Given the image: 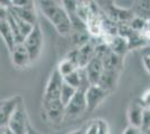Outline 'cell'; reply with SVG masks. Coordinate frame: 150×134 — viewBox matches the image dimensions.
<instances>
[{
  "mask_svg": "<svg viewBox=\"0 0 150 134\" xmlns=\"http://www.w3.org/2000/svg\"><path fill=\"white\" fill-rule=\"evenodd\" d=\"M20 102H23L20 95L13 96L7 100L0 101V128H7L15 109Z\"/></svg>",
  "mask_w": 150,
  "mask_h": 134,
  "instance_id": "5b68a950",
  "label": "cell"
},
{
  "mask_svg": "<svg viewBox=\"0 0 150 134\" xmlns=\"http://www.w3.org/2000/svg\"><path fill=\"white\" fill-rule=\"evenodd\" d=\"M120 73L118 72H111V70H103V74L101 76L100 81L98 83V86L104 91L111 93L113 89L117 87L118 81H119Z\"/></svg>",
  "mask_w": 150,
  "mask_h": 134,
  "instance_id": "4fadbf2b",
  "label": "cell"
},
{
  "mask_svg": "<svg viewBox=\"0 0 150 134\" xmlns=\"http://www.w3.org/2000/svg\"><path fill=\"white\" fill-rule=\"evenodd\" d=\"M98 124H99V134H110V128H109L108 122L100 119V120H98Z\"/></svg>",
  "mask_w": 150,
  "mask_h": 134,
  "instance_id": "d4e9b609",
  "label": "cell"
},
{
  "mask_svg": "<svg viewBox=\"0 0 150 134\" xmlns=\"http://www.w3.org/2000/svg\"><path fill=\"white\" fill-rule=\"evenodd\" d=\"M141 34H142L144 38L147 40V43L150 44V18L149 19H147V27H146V29H144Z\"/></svg>",
  "mask_w": 150,
  "mask_h": 134,
  "instance_id": "83f0119b",
  "label": "cell"
},
{
  "mask_svg": "<svg viewBox=\"0 0 150 134\" xmlns=\"http://www.w3.org/2000/svg\"><path fill=\"white\" fill-rule=\"evenodd\" d=\"M11 62L16 68H25L31 63L30 56L23 44H17L10 51Z\"/></svg>",
  "mask_w": 150,
  "mask_h": 134,
  "instance_id": "9c48e42d",
  "label": "cell"
},
{
  "mask_svg": "<svg viewBox=\"0 0 150 134\" xmlns=\"http://www.w3.org/2000/svg\"><path fill=\"white\" fill-rule=\"evenodd\" d=\"M77 49V66L79 69H84L95 56V45L88 41Z\"/></svg>",
  "mask_w": 150,
  "mask_h": 134,
  "instance_id": "8fae6325",
  "label": "cell"
},
{
  "mask_svg": "<svg viewBox=\"0 0 150 134\" xmlns=\"http://www.w3.org/2000/svg\"><path fill=\"white\" fill-rule=\"evenodd\" d=\"M8 9L9 7L2 5V2L0 1V20H5L8 17Z\"/></svg>",
  "mask_w": 150,
  "mask_h": 134,
  "instance_id": "4316f807",
  "label": "cell"
},
{
  "mask_svg": "<svg viewBox=\"0 0 150 134\" xmlns=\"http://www.w3.org/2000/svg\"><path fill=\"white\" fill-rule=\"evenodd\" d=\"M76 92H77L76 88L72 87L71 85L66 84L65 82H63V86L61 89V102H62L64 107L71 102V100L73 98V96L75 95Z\"/></svg>",
  "mask_w": 150,
  "mask_h": 134,
  "instance_id": "d6986e66",
  "label": "cell"
},
{
  "mask_svg": "<svg viewBox=\"0 0 150 134\" xmlns=\"http://www.w3.org/2000/svg\"><path fill=\"white\" fill-rule=\"evenodd\" d=\"M9 8L23 20L29 22L33 26L38 25L37 13H36V10H35V2L34 1H29L28 5H26L24 7H20V8H13V7H9Z\"/></svg>",
  "mask_w": 150,
  "mask_h": 134,
  "instance_id": "7c38bea8",
  "label": "cell"
},
{
  "mask_svg": "<svg viewBox=\"0 0 150 134\" xmlns=\"http://www.w3.org/2000/svg\"><path fill=\"white\" fill-rule=\"evenodd\" d=\"M144 107L140 101H132L127 109V116L129 125L136 126V128H141L142 124V116H144Z\"/></svg>",
  "mask_w": 150,
  "mask_h": 134,
  "instance_id": "30bf717a",
  "label": "cell"
},
{
  "mask_svg": "<svg viewBox=\"0 0 150 134\" xmlns=\"http://www.w3.org/2000/svg\"><path fill=\"white\" fill-rule=\"evenodd\" d=\"M122 134H142V131H141V128L132 126V125H128L125 131L122 132Z\"/></svg>",
  "mask_w": 150,
  "mask_h": 134,
  "instance_id": "484cf974",
  "label": "cell"
},
{
  "mask_svg": "<svg viewBox=\"0 0 150 134\" xmlns=\"http://www.w3.org/2000/svg\"><path fill=\"white\" fill-rule=\"evenodd\" d=\"M109 92L101 88L98 85H90L85 91V101H86V111L92 112L101 103L109 96Z\"/></svg>",
  "mask_w": 150,
  "mask_h": 134,
  "instance_id": "8992f818",
  "label": "cell"
},
{
  "mask_svg": "<svg viewBox=\"0 0 150 134\" xmlns=\"http://www.w3.org/2000/svg\"><path fill=\"white\" fill-rule=\"evenodd\" d=\"M63 82V77L55 68L46 84L43 95V109L48 119L53 122H61L65 115V107L61 102Z\"/></svg>",
  "mask_w": 150,
  "mask_h": 134,
  "instance_id": "6da1fadb",
  "label": "cell"
},
{
  "mask_svg": "<svg viewBox=\"0 0 150 134\" xmlns=\"http://www.w3.org/2000/svg\"><path fill=\"white\" fill-rule=\"evenodd\" d=\"M103 57L100 55H95L94 58L90 62V64L84 68L85 76L90 85H98L101 76L103 74Z\"/></svg>",
  "mask_w": 150,
  "mask_h": 134,
  "instance_id": "ba28073f",
  "label": "cell"
},
{
  "mask_svg": "<svg viewBox=\"0 0 150 134\" xmlns=\"http://www.w3.org/2000/svg\"><path fill=\"white\" fill-rule=\"evenodd\" d=\"M84 134H99V124H98V120L92 121L86 128H84Z\"/></svg>",
  "mask_w": 150,
  "mask_h": 134,
  "instance_id": "603a6c76",
  "label": "cell"
},
{
  "mask_svg": "<svg viewBox=\"0 0 150 134\" xmlns=\"http://www.w3.org/2000/svg\"><path fill=\"white\" fill-rule=\"evenodd\" d=\"M27 134H35V132H33V130L30 128V126H29V128H28V132H27Z\"/></svg>",
  "mask_w": 150,
  "mask_h": 134,
  "instance_id": "1f68e13d",
  "label": "cell"
},
{
  "mask_svg": "<svg viewBox=\"0 0 150 134\" xmlns=\"http://www.w3.org/2000/svg\"><path fill=\"white\" fill-rule=\"evenodd\" d=\"M39 8L61 36H69L72 32V22L65 8L57 1H39Z\"/></svg>",
  "mask_w": 150,
  "mask_h": 134,
  "instance_id": "7a4b0ae2",
  "label": "cell"
},
{
  "mask_svg": "<svg viewBox=\"0 0 150 134\" xmlns=\"http://www.w3.org/2000/svg\"><path fill=\"white\" fill-rule=\"evenodd\" d=\"M23 45L28 51L31 62L36 60L40 56L42 51H43V45H44V37H43V32H42L39 25H36L34 27L30 34L25 38Z\"/></svg>",
  "mask_w": 150,
  "mask_h": 134,
  "instance_id": "3957f363",
  "label": "cell"
},
{
  "mask_svg": "<svg viewBox=\"0 0 150 134\" xmlns=\"http://www.w3.org/2000/svg\"><path fill=\"white\" fill-rule=\"evenodd\" d=\"M128 25H129V27L131 28L133 32L141 34L146 29V27H147V19H144L142 17H139V16H134Z\"/></svg>",
  "mask_w": 150,
  "mask_h": 134,
  "instance_id": "ffe728a7",
  "label": "cell"
},
{
  "mask_svg": "<svg viewBox=\"0 0 150 134\" xmlns=\"http://www.w3.org/2000/svg\"><path fill=\"white\" fill-rule=\"evenodd\" d=\"M140 102H141L144 109H150V89H147L142 94L141 98H140Z\"/></svg>",
  "mask_w": 150,
  "mask_h": 134,
  "instance_id": "cb8c5ba5",
  "label": "cell"
},
{
  "mask_svg": "<svg viewBox=\"0 0 150 134\" xmlns=\"http://www.w3.org/2000/svg\"><path fill=\"white\" fill-rule=\"evenodd\" d=\"M150 130V109H144V116H142V124H141V131L148 132Z\"/></svg>",
  "mask_w": 150,
  "mask_h": 134,
  "instance_id": "7402d4cb",
  "label": "cell"
},
{
  "mask_svg": "<svg viewBox=\"0 0 150 134\" xmlns=\"http://www.w3.org/2000/svg\"><path fill=\"white\" fill-rule=\"evenodd\" d=\"M69 134H84V128H80V130H75L73 132H71Z\"/></svg>",
  "mask_w": 150,
  "mask_h": 134,
  "instance_id": "f546056e",
  "label": "cell"
},
{
  "mask_svg": "<svg viewBox=\"0 0 150 134\" xmlns=\"http://www.w3.org/2000/svg\"><path fill=\"white\" fill-rule=\"evenodd\" d=\"M79 68H77V66L72 62V60H69V58L64 57L58 63V65H57L56 67V70L59 73V75L64 78V77L69 76V74H72V73H74L75 70H77Z\"/></svg>",
  "mask_w": 150,
  "mask_h": 134,
  "instance_id": "ac0fdd59",
  "label": "cell"
},
{
  "mask_svg": "<svg viewBox=\"0 0 150 134\" xmlns=\"http://www.w3.org/2000/svg\"><path fill=\"white\" fill-rule=\"evenodd\" d=\"M4 134H15V133H13V132H11V131H10L8 128H5V133H4Z\"/></svg>",
  "mask_w": 150,
  "mask_h": 134,
  "instance_id": "4dcf8cb0",
  "label": "cell"
},
{
  "mask_svg": "<svg viewBox=\"0 0 150 134\" xmlns=\"http://www.w3.org/2000/svg\"><path fill=\"white\" fill-rule=\"evenodd\" d=\"M147 134H150V130L148 131V132H147Z\"/></svg>",
  "mask_w": 150,
  "mask_h": 134,
  "instance_id": "836d02e7",
  "label": "cell"
},
{
  "mask_svg": "<svg viewBox=\"0 0 150 134\" xmlns=\"http://www.w3.org/2000/svg\"><path fill=\"white\" fill-rule=\"evenodd\" d=\"M0 37L2 38L4 43L6 45L7 49L9 51H11L13 49V47L16 46V40L13 37V34L11 32L10 25L8 22V20H0Z\"/></svg>",
  "mask_w": 150,
  "mask_h": 134,
  "instance_id": "2e32d148",
  "label": "cell"
},
{
  "mask_svg": "<svg viewBox=\"0 0 150 134\" xmlns=\"http://www.w3.org/2000/svg\"><path fill=\"white\" fill-rule=\"evenodd\" d=\"M108 46H109L110 51H112V53L119 55L121 57H125V54L130 51L127 39L119 36V35L111 37V40L108 43Z\"/></svg>",
  "mask_w": 150,
  "mask_h": 134,
  "instance_id": "9a60e30c",
  "label": "cell"
},
{
  "mask_svg": "<svg viewBox=\"0 0 150 134\" xmlns=\"http://www.w3.org/2000/svg\"><path fill=\"white\" fill-rule=\"evenodd\" d=\"M142 64L144 66V69L150 74V56L148 55H142Z\"/></svg>",
  "mask_w": 150,
  "mask_h": 134,
  "instance_id": "f1b7e54d",
  "label": "cell"
},
{
  "mask_svg": "<svg viewBox=\"0 0 150 134\" xmlns=\"http://www.w3.org/2000/svg\"><path fill=\"white\" fill-rule=\"evenodd\" d=\"M8 15H9V17L15 21V24H16V26L18 27L19 32H20V34L23 35V37L26 38V37L30 34L31 30L34 29L35 26H33L31 24H29V22H27V21H25V20H23L20 17H18L16 13H13L10 8L8 9Z\"/></svg>",
  "mask_w": 150,
  "mask_h": 134,
  "instance_id": "e0dca14e",
  "label": "cell"
},
{
  "mask_svg": "<svg viewBox=\"0 0 150 134\" xmlns=\"http://www.w3.org/2000/svg\"><path fill=\"white\" fill-rule=\"evenodd\" d=\"M7 128L15 134H27L29 128V123H28V117H27L26 109L23 102L19 103V105L16 107Z\"/></svg>",
  "mask_w": 150,
  "mask_h": 134,
  "instance_id": "277c9868",
  "label": "cell"
},
{
  "mask_svg": "<svg viewBox=\"0 0 150 134\" xmlns=\"http://www.w3.org/2000/svg\"><path fill=\"white\" fill-rule=\"evenodd\" d=\"M5 128H0V134L5 133Z\"/></svg>",
  "mask_w": 150,
  "mask_h": 134,
  "instance_id": "d6a6232c",
  "label": "cell"
},
{
  "mask_svg": "<svg viewBox=\"0 0 150 134\" xmlns=\"http://www.w3.org/2000/svg\"><path fill=\"white\" fill-rule=\"evenodd\" d=\"M136 16H141V13H150V0H142L136 2Z\"/></svg>",
  "mask_w": 150,
  "mask_h": 134,
  "instance_id": "44dd1931",
  "label": "cell"
},
{
  "mask_svg": "<svg viewBox=\"0 0 150 134\" xmlns=\"http://www.w3.org/2000/svg\"><path fill=\"white\" fill-rule=\"evenodd\" d=\"M103 67H104V70L121 73V70L123 68V57L110 51L103 57Z\"/></svg>",
  "mask_w": 150,
  "mask_h": 134,
  "instance_id": "5bb4252c",
  "label": "cell"
},
{
  "mask_svg": "<svg viewBox=\"0 0 150 134\" xmlns=\"http://www.w3.org/2000/svg\"><path fill=\"white\" fill-rule=\"evenodd\" d=\"M85 91L86 88H79L75 93L71 102L65 106V115L77 116L86 111V101H85Z\"/></svg>",
  "mask_w": 150,
  "mask_h": 134,
  "instance_id": "52a82bcc",
  "label": "cell"
}]
</instances>
